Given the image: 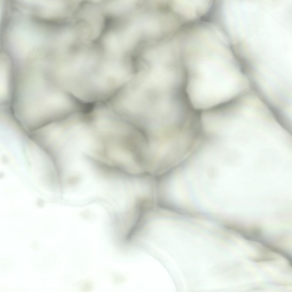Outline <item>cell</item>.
<instances>
[{"label": "cell", "instance_id": "obj_1", "mask_svg": "<svg viewBox=\"0 0 292 292\" xmlns=\"http://www.w3.org/2000/svg\"><path fill=\"white\" fill-rule=\"evenodd\" d=\"M226 57L217 52L207 51L191 59L187 68V88L192 96L209 104L225 100Z\"/></svg>", "mask_w": 292, "mask_h": 292}, {"label": "cell", "instance_id": "obj_2", "mask_svg": "<svg viewBox=\"0 0 292 292\" xmlns=\"http://www.w3.org/2000/svg\"><path fill=\"white\" fill-rule=\"evenodd\" d=\"M5 45H6V44H5ZM5 46H6V45H5Z\"/></svg>", "mask_w": 292, "mask_h": 292}]
</instances>
